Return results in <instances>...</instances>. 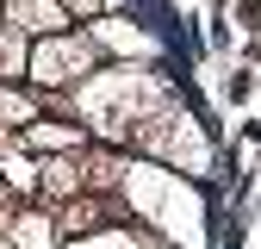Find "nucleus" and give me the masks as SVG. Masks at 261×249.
I'll return each mask as SVG.
<instances>
[{"label":"nucleus","instance_id":"nucleus-1","mask_svg":"<svg viewBox=\"0 0 261 249\" xmlns=\"http://www.w3.org/2000/svg\"><path fill=\"white\" fill-rule=\"evenodd\" d=\"M87 62H93V44L87 38H50V44H38L31 50V81H44V87H62V81H75V75H87Z\"/></svg>","mask_w":261,"mask_h":249},{"label":"nucleus","instance_id":"nucleus-2","mask_svg":"<svg viewBox=\"0 0 261 249\" xmlns=\"http://www.w3.org/2000/svg\"><path fill=\"white\" fill-rule=\"evenodd\" d=\"M7 19H13L19 31H38V38H56V31L69 25V7H62V0H13V7H7Z\"/></svg>","mask_w":261,"mask_h":249},{"label":"nucleus","instance_id":"nucleus-3","mask_svg":"<svg viewBox=\"0 0 261 249\" xmlns=\"http://www.w3.org/2000/svg\"><path fill=\"white\" fill-rule=\"evenodd\" d=\"M19 69H25V56H19V31H13V38H0V81H19Z\"/></svg>","mask_w":261,"mask_h":249},{"label":"nucleus","instance_id":"nucleus-4","mask_svg":"<svg viewBox=\"0 0 261 249\" xmlns=\"http://www.w3.org/2000/svg\"><path fill=\"white\" fill-rule=\"evenodd\" d=\"M44 187H50V193H69V187H75V168L69 162H50L44 168Z\"/></svg>","mask_w":261,"mask_h":249},{"label":"nucleus","instance_id":"nucleus-5","mask_svg":"<svg viewBox=\"0 0 261 249\" xmlns=\"http://www.w3.org/2000/svg\"><path fill=\"white\" fill-rule=\"evenodd\" d=\"M0 118H31V100H19V93H0Z\"/></svg>","mask_w":261,"mask_h":249}]
</instances>
